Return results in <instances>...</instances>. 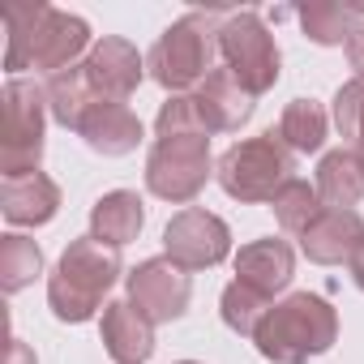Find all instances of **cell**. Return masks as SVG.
Instances as JSON below:
<instances>
[{"label":"cell","mask_w":364,"mask_h":364,"mask_svg":"<svg viewBox=\"0 0 364 364\" xmlns=\"http://www.w3.org/2000/svg\"><path fill=\"white\" fill-rule=\"evenodd\" d=\"M334 334H338L334 309L321 296L296 291L283 304H270V313L262 317L253 343L274 364H304V360L330 351L334 347Z\"/></svg>","instance_id":"1"},{"label":"cell","mask_w":364,"mask_h":364,"mask_svg":"<svg viewBox=\"0 0 364 364\" xmlns=\"http://www.w3.org/2000/svg\"><path fill=\"white\" fill-rule=\"evenodd\" d=\"M116 274H120L116 249L99 245L95 236L73 240L65 249L56 274H52V287H48L56 317L60 321H86V317H95L99 304H103V296L112 291Z\"/></svg>","instance_id":"2"},{"label":"cell","mask_w":364,"mask_h":364,"mask_svg":"<svg viewBox=\"0 0 364 364\" xmlns=\"http://www.w3.org/2000/svg\"><path fill=\"white\" fill-rule=\"evenodd\" d=\"M291 171H296V150L283 146V137L270 129L253 141L232 146L219 159V185L240 202H274L283 185L296 180Z\"/></svg>","instance_id":"3"},{"label":"cell","mask_w":364,"mask_h":364,"mask_svg":"<svg viewBox=\"0 0 364 364\" xmlns=\"http://www.w3.org/2000/svg\"><path fill=\"white\" fill-rule=\"evenodd\" d=\"M228 22V14H189L185 22H176L150 52V73L167 90H189L202 77H210V60L219 48L215 26Z\"/></svg>","instance_id":"4"},{"label":"cell","mask_w":364,"mask_h":364,"mask_svg":"<svg viewBox=\"0 0 364 364\" xmlns=\"http://www.w3.org/2000/svg\"><path fill=\"white\" fill-rule=\"evenodd\" d=\"M219 56H223V69L253 99L266 95L279 82V48L266 35V26H262L257 14H232L219 26Z\"/></svg>","instance_id":"5"},{"label":"cell","mask_w":364,"mask_h":364,"mask_svg":"<svg viewBox=\"0 0 364 364\" xmlns=\"http://www.w3.org/2000/svg\"><path fill=\"white\" fill-rule=\"evenodd\" d=\"M210 176V137H159L146 163V185L163 202H193Z\"/></svg>","instance_id":"6"},{"label":"cell","mask_w":364,"mask_h":364,"mask_svg":"<svg viewBox=\"0 0 364 364\" xmlns=\"http://www.w3.org/2000/svg\"><path fill=\"white\" fill-rule=\"evenodd\" d=\"M167 257L176 266H185V270H202V266H215L228 257L232 249V232L223 219H215L210 210L202 206H189V210H180L171 223H167Z\"/></svg>","instance_id":"7"},{"label":"cell","mask_w":364,"mask_h":364,"mask_svg":"<svg viewBox=\"0 0 364 364\" xmlns=\"http://www.w3.org/2000/svg\"><path fill=\"white\" fill-rule=\"evenodd\" d=\"M129 304L146 321H171L189 304V270L171 257H154L129 274Z\"/></svg>","instance_id":"8"},{"label":"cell","mask_w":364,"mask_h":364,"mask_svg":"<svg viewBox=\"0 0 364 364\" xmlns=\"http://www.w3.org/2000/svg\"><path fill=\"white\" fill-rule=\"evenodd\" d=\"M5 99H9V129H5V163H9V171L5 176H26V171H35V163H39V150H43V99H39V90H31V86H9L5 90Z\"/></svg>","instance_id":"9"},{"label":"cell","mask_w":364,"mask_h":364,"mask_svg":"<svg viewBox=\"0 0 364 364\" xmlns=\"http://www.w3.org/2000/svg\"><path fill=\"white\" fill-rule=\"evenodd\" d=\"M86 86L95 99H107V103H124L133 95V86L141 82V56L124 43V39H103L95 48V56L86 60L82 69Z\"/></svg>","instance_id":"10"},{"label":"cell","mask_w":364,"mask_h":364,"mask_svg":"<svg viewBox=\"0 0 364 364\" xmlns=\"http://www.w3.org/2000/svg\"><path fill=\"white\" fill-rule=\"evenodd\" d=\"M193 103H198V116H202L206 133L240 129V124L253 116V95H249V90H245L228 69H215V73L198 86Z\"/></svg>","instance_id":"11"},{"label":"cell","mask_w":364,"mask_h":364,"mask_svg":"<svg viewBox=\"0 0 364 364\" xmlns=\"http://www.w3.org/2000/svg\"><path fill=\"white\" fill-rule=\"evenodd\" d=\"M77 133L103 150V154H129L141 141V120L124 107V103H107V99H90V107L77 120Z\"/></svg>","instance_id":"12"},{"label":"cell","mask_w":364,"mask_h":364,"mask_svg":"<svg viewBox=\"0 0 364 364\" xmlns=\"http://www.w3.org/2000/svg\"><path fill=\"white\" fill-rule=\"evenodd\" d=\"M291 266H296L291 245H287V240H274V236H270V240H253V245H245L240 257H236V274H240V283L253 287V291H262V296L283 291V287L291 283Z\"/></svg>","instance_id":"13"},{"label":"cell","mask_w":364,"mask_h":364,"mask_svg":"<svg viewBox=\"0 0 364 364\" xmlns=\"http://www.w3.org/2000/svg\"><path fill=\"white\" fill-rule=\"evenodd\" d=\"M360 236H364V223H360L355 210H321L317 223L300 236V245H304L309 262L334 266V262H347L351 257V249L360 245Z\"/></svg>","instance_id":"14"},{"label":"cell","mask_w":364,"mask_h":364,"mask_svg":"<svg viewBox=\"0 0 364 364\" xmlns=\"http://www.w3.org/2000/svg\"><path fill=\"white\" fill-rule=\"evenodd\" d=\"M103 343L116 364H141L154 351V321H146L129 300L103 309Z\"/></svg>","instance_id":"15"},{"label":"cell","mask_w":364,"mask_h":364,"mask_svg":"<svg viewBox=\"0 0 364 364\" xmlns=\"http://www.w3.org/2000/svg\"><path fill=\"white\" fill-rule=\"evenodd\" d=\"M60 206L56 185L43 171H26V176H5V215L9 223H48Z\"/></svg>","instance_id":"16"},{"label":"cell","mask_w":364,"mask_h":364,"mask_svg":"<svg viewBox=\"0 0 364 364\" xmlns=\"http://www.w3.org/2000/svg\"><path fill=\"white\" fill-rule=\"evenodd\" d=\"M317 198H321L326 210H355V202L364 198V167H360L355 150H334V154L321 159Z\"/></svg>","instance_id":"17"},{"label":"cell","mask_w":364,"mask_h":364,"mask_svg":"<svg viewBox=\"0 0 364 364\" xmlns=\"http://www.w3.org/2000/svg\"><path fill=\"white\" fill-rule=\"evenodd\" d=\"M86 22L77 18H65L56 9H43L39 26H35V65L39 69H60L69 65L82 48H86Z\"/></svg>","instance_id":"18"},{"label":"cell","mask_w":364,"mask_h":364,"mask_svg":"<svg viewBox=\"0 0 364 364\" xmlns=\"http://www.w3.org/2000/svg\"><path fill=\"white\" fill-rule=\"evenodd\" d=\"M141 219H146L141 198L129 193V189H116V193H107V198L95 206L90 228H95V240H99V245L120 249V245H129V240L141 232Z\"/></svg>","instance_id":"19"},{"label":"cell","mask_w":364,"mask_h":364,"mask_svg":"<svg viewBox=\"0 0 364 364\" xmlns=\"http://www.w3.org/2000/svg\"><path fill=\"white\" fill-rule=\"evenodd\" d=\"M279 137H283L296 154L321 150V141H326V112H321L313 99H296V103L283 112V120H279Z\"/></svg>","instance_id":"20"},{"label":"cell","mask_w":364,"mask_h":364,"mask_svg":"<svg viewBox=\"0 0 364 364\" xmlns=\"http://www.w3.org/2000/svg\"><path fill=\"white\" fill-rule=\"evenodd\" d=\"M270 206L279 215V228L291 232V236H304L317 223V215L326 210L321 198H317V185H309V180H291V185H283V193Z\"/></svg>","instance_id":"21"},{"label":"cell","mask_w":364,"mask_h":364,"mask_svg":"<svg viewBox=\"0 0 364 364\" xmlns=\"http://www.w3.org/2000/svg\"><path fill=\"white\" fill-rule=\"evenodd\" d=\"M266 313H270V296L245 287L240 279L223 291V321H228L236 334H257V326H262Z\"/></svg>","instance_id":"22"},{"label":"cell","mask_w":364,"mask_h":364,"mask_svg":"<svg viewBox=\"0 0 364 364\" xmlns=\"http://www.w3.org/2000/svg\"><path fill=\"white\" fill-rule=\"evenodd\" d=\"M334 120L343 129V137H355V159L364 167V77L347 82L334 99Z\"/></svg>","instance_id":"23"},{"label":"cell","mask_w":364,"mask_h":364,"mask_svg":"<svg viewBox=\"0 0 364 364\" xmlns=\"http://www.w3.org/2000/svg\"><path fill=\"white\" fill-rule=\"evenodd\" d=\"M304 18V31L317 39V43H343V39H351V9H343V5H313V9H304L300 14Z\"/></svg>","instance_id":"24"},{"label":"cell","mask_w":364,"mask_h":364,"mask_svg":"<svg viewBox=\"0 0 364 364\" xmlns=\"http://www.w3.org/2000/svg\"><path fill=\"white\" fill-rule=\"evenodd\" d=\"M31 274H39V249L22 236L5 240V287L18 291L22 283H31Z\"/></svg>","instance_id":"25"},{"label":"cell","mask_w":364,"mask_h":364,"mask_svg":"<svg viewBox=\"0 0 364 364\" xmlns=\"http://www.w3.org/2000/svg\"><path fill=\"white\" fill-rule=\"evenodd\" d=\"M347 56H351V65H355L360 77H364V26L351 31V39H347Z\"/></svg>","instance_id":"26"},{"label":"cell","mask_w":364,"mask_h":364,"mask_svg":"<svg viewBox=\"0 0 364 364\" xmlns=\"http://www.w3.org/2000/svg\"><path fill=\"white\" fill-rule=\"evenodd\" d=\"M347 266H351V279H355V287H364V236H360V245L351 249Z\"/></svg>","instance_id":"27"},{"label":"cell","mask_w":364,"mask_h":364,"mask_svg":"<svg viewBox=\"0 0 364 364\" xmlns=\"http://www.w3.org/2000/svg\"><path fill=\"white\" fill-rule=\"evenodd\" d=\"M185 364H193V360H185Z\"/></svg>","instance_id":"28"}]
</instances>
